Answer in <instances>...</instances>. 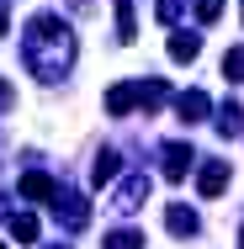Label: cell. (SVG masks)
<instances>
[{"instance_id": "277c9868", "label": "cell", "mask_w": 244, "mask_h": 249, "mask_svg": "<svg viewBox=\"0 0 244 249\" xmlns=\"http://www.w3.org/2000/svg\"><path fill=\"white\" fill-rule=\"evenodd\" d=\"M191 164H196V149H191V143H181V138L165 143V180H186Z\"/></svg>"}, {"instance_id": "5bb4252c", "label": "cell", "mask_w": 244, "mask_h": 249, "mask_svg": "<svg viewBox=\"0 0 244 249\" xmlns=\"http://www.w3.org/2000/svg\"><path fill=\"white\" fill-rule=\"evenodd\" d=\"M11 239H16V244H32V239H38V217H32V212H16V217H11Z\"/></svg>"}, {"instance_id": "3957f363", "label": "cell", "mask_w": 244, "mask_h": 249, "mask_svg": "<svg viewBox=\"0 0 244 249\" xmlns=\"http://www.w3.org/2000/svg\"><path fill=\"white\" fill-rule=\"evenodd\" d=\"M53 212H58V223L75 228V233L91 223V201H85V196H53Z\"/></svg>"}, {"instance_id": "603a6c76", "label": "cell", "mask_w": 244, "mask_h": 249, "mask_svg": "<svg viewBox=\"0 0 244 249\" xmlns=\"http://www.w3.org/2000/svg\"><path fill=\"white\" fill-rule=\"evenodd\" d=\"M0 249H5V244H0Z\"/></svg>"}, {"instance_id": "9c48e42d", "label": "cell", "mask_w": 244, "mask_h": 249, "mask_svg": "<svg viewBox=\"0 0 244 249\" xmlns=\"http://www.w3.org/2000/svg\"><path fill=\"white\" fill-rule=\"evenodd\" d=\"M175 111H181V122H202L212 106H207V96H202V90H186V96H175Z\"/></svg>"}, {"instance_id": "4fadbf2b", "label": "cell", "mask_w": 244, "mask_h": 249, "mask_svg": "<svg viewBox=\"0 0 244 249\" xmlns=\"http://www.w3.org/2000/svg\"><path fill=\"white\" fill-rule=\"evenodd\" d=\"M138 21H133V0H117V43H133Z\"/></svg>"}, {"instance_id": "d6986e66", "label": "cell", "mask_w": 244, "mask_h": 249, "mask_svg": "<svg viewBox=\"0 0 244 249\" xmlns=\"http://www.w3.org/2000/svg\"><path fill=\"white\" fill-rule=\"evenodd\" d=\"M154 11H159V21H175V16H181V0H159Z\"/></svg>"}, {"instance_id": "9a60e30c", "label": "cell", "mask_w": 244, "mask_h": 249, "mask_svg": "<svg viewBox=\"0 0 244 249\" xmlns=\"http://www.w3.org/2000/svg\"><path fill=\"white\" fill-rule=\"evenodd\" d=\"M106 249H144V233L138 228H117V233H106Z\"/></svg>"}, {"instance_id": "44dd1931", "label": "cell", "mask_w": 244, "mask_h": 249, "mask_svg": "<svg viewBox=\"0 0 244 249\" xmlns=\"http://www.w3.org/2000/svg\"><path fill=\"white\" fill-rule=\"evenodd\" d=\"M0 37H5V5H0Z\"/></svg>"}, {"instance_id": "e0dca14e", "label": "cell", "mask_w": 244, "mask_h": 249, "mask_svg": "<svg viewBox=\"0 0 244 249\" xmlns=\"http://www.w3.org/2000/svg\"><path fill=\"white\" fill-rule=\"evenodd\" d=\"M165 96H170V90H165V80H138V101H144V106H159Z\"/></svg>"}, {"instance_id": "ffe728a7", "label": "cell", "mask_w": 244, "mask_h": 249, "mask_svg": "<svg viewBox=\"0 0 244 249\" xmlns=\"http://www.w3.org/2000/svg\"><path fill=\"white\" fill-rule=\"evenodd\" d=\"M5 217H16V212H11V201L0 196V223H5Z\"/></svg>"}, {"instance_id": "5b68a950", "label": "cell", "mask_w": 244, "mask_h": 249, "mask_svg": "<svg viewBox=\"0 0 244 249\" xmlns=\"http://www.w3.org/2000/svg\"><path fill=\"white\" fill-rule=\"evenodd\" d=\"M144 201H149V175H128L117 191V212H138Z\"/></svg>"}, {"instance_id": "7c38bea8", "label": "cell", "mask_w": 244, "mask_h": 249, "mask_svg": "<svg viewBox=\"0 0 244 249\" xmlns=\"http://www.w3.org/2000/svg\"><path fill=\"white\" fill-rule=\"evenodd\" d=\"M196 53H202V37H196V32H175V37H170V58H175V64H191Z\"/></svg>"}, {"instance_id": "6da1fadb", "label": "cell", "mask_w": 244, "mask_h": 249, "mask_svg": "<svg viewBox=\"0 0 244 249\" xmlns=\"http://www.w3.org/2000/svg\"><path fill=\"white\" fill-rule=\"evenodd\" d=\"M21 58H27V69H32L38 80L69 74V64H75V27H69L64 16H53V11H38V16L27 21Z\"/></svg>"}, {"instance_id": "7402d4cb", "label": "cell", "mask_w": 244, "mask_h": 249, "mask_svg": "<svg viewBox=\"0 0 244 249\" xmlns=\"http://www.w3.org/2000/svg\"><path fill=\"white\" fill-rule=\"evenodd\" d=\"M239 249H244V228H239Z\"/></svg>"}, {"instance_id": "2e32d148", "label": "cell", "mask_w": 244, "mask_h": 249, "mask_svg": "<svg viewBox=\"0 0 244 249\" xmlns=\"http://www.w3.org/2000/svg\"><path fill=\"white\" fill-rule=\"evenodd\" d=\"M223 80H234V85L244 80V48H228V53H223Z\"/></svg>"}, {"instance_id": "7a4b0ae2", "label": "cell", "mask_w": 244, "mask_h": 249, "mask_svg": "<svg viewBox=\"0 0 244 249\" xmlns=\"http://www.w3.org/2000/svg\"><path fill=\"white\" fill-rule=\"evenodd\" d=\"M196 191H202V196H223V191H228V164H223V159H202Z\"/></svg>"}, {"instance_id": "8fae6325", "label": "cell", "mask_w": 244, "mask_h": 249, "mask_svg": "<svg viewBox=\"0 0 244 249\" xmlns=\"http://www.w3.org/2000/svg\"><path fill=\"white\" fill-rule=\"evenodd\" d=\"M117 164H122V159H117V149H101L96 164H91V180H96V186H112V180H117Z\"/></svg>"}, {"instance_id": "ba28073f", "label": "cell", "mask_w": 244, "mask_h": 249, "mask_svg": "<svg viewBox=\"0 0 244 249\" xmlns=\"http://www.w3.org/2000/svg\"><path fill=\"white\" fill-rule=\"evenodd\" d=\"M165 223H170V233H175V239H191L196 228H202V223H196V212L186 207V201H175V207L165 212Z\"/></svg>"}, {"instance_id": "ac0fdd59", "label": "cell", "mask_w": 244, "mask_h": 249, "mask_svg": "<svg viewBox=\"0 0 244 249\" xmlns=\"http://www.w3.org/2000/svg\"><path fill=\"white\" fill-rule=\"evenodd\" d=\"M196 5V21H218L223 16V0H191Z\"/></svg>"}, {"instance_id": "30bf717a", "label": "cell", "mask_w": 244, "mask_h": 249, "mask_svg": "<svg viewBox=\"0 0 244 249\" xmlns=\"http://www.w3.org/2000/svg\"><path fill=\"white\" fill-rule=\"evenodd\" d=\"M212 127H218L223 138H234V133L244 127V106H239V101H223V106H218V122H212Z\"/></svg>"}, {"instance_id": "8992f818", "label": "cell", "mask_w": 244, "mask_h": 249, "mask_svg": "<svg viewBox=\"0 0 244 249\" xmlns=\"http://www.w3.org/2000/svg\"><path fill=\"white\" fill-rule=\"evenodd\" d=\"M133 106H138V80H122V85L106 90V111H112V117H128Z\"/></svg>"}, {"instance_id": "52a82bcc", "label": "cell", "mask_w": 244, "mask_h": 249, "mask_svg": "<svg viewBox=\"0 0 244 249\" xmlns=\"http://www.w3.org/2000/svg\"><path fill=\"white\" fill-rule=\"evenodd\" d=\"M21 196L27 201H53L58 186H53V175H43V170H27V175H21Z\"/></svg>"}]
</instances>
